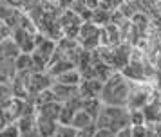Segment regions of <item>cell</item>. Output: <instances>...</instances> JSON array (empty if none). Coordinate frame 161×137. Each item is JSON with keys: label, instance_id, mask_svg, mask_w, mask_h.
Listing matches in <instances>:
<instances>
[{"label": "cell", "instance_id": "7a4b0ae2", "mask_svg": "<svg viewBox=\"0 0 161 137\" xmlns=\"http://www.w3.org/2000/svg\"><path fill=\"white\" fill-rule=\"evenodd\" d=\"M130 126V108L121 105H102V110L96 117V128H109L119 132Z\"/></svg>", "mask_w": 161, "mask_h": 137}, {"label": "cell", "instance_id": "4fadbf2b", "mask_svg": "<svg viewBox=\"0 0 161 137\" xmlns=\"http://www.w3.org/2000/svg\"><path fill=\"white\" fill-rule=\"evenodd\" d=\"M116 137H132L130 126H129V128H123V130H119V132L116 134Z\"/></svg>", "mask_w": 161, "mask_h": 137}, {"label": "cell", "instance_id": "5b68a950", "mask_svg": "<svg viewBox=\"0 0 161 137\" xmlns=\"http://www.w3.org/2000/svg\"><path fill=\"white\" fill-rule=\"evenodd\" d=\"M103 88V83L100 79H85L80 83V94L81 97H100Z\"/></svg>", "mask_w": 161, "mask_h": 137}, {"label": "cell", "instance_id": "6da1fadb", "mask_svg": "<svg viewBox=\"0 0 161 137\" xmlns=\"http://www.w3.org/2000/svg\"><path fill=\"white\" fill-rule=\"evenodd\" d=\"M132 94V85L130 81L125 78V74L121 72H114L110 74L107 81L103 83L100 99L105 105H121V107H129Z\"/></svg>", "mask_w": 161, "mask_h": 137}, {"label": "cell", "instance_id": "277c9868", "mask_svg": "<svg viewBox=\"0 0 161 137\" xmlns=\"http://www.w3.org/2000/svg\"><path fill=\"white\" fill-rule=\"evenodd\" d=\"M76 130H89V128H96V117L94 115H91L87 110H83V108H78L76 110V114H74L73 121H71Z\"/></svg>", "mask_w": 161, "mask_h": 137}, {"label": "cell", "instance_id": "52a82bcc", "mask_svg": "<svg viewBox=\"0 0 161 137\" xmlns=\"http://www.w3.org/2000/svg\"><path fill=\"white\" fill-rule=\"evenodd\" d=\"M54 81H58V83H64V85H73V87H80L81 83V74L78 69H69V71L62 72V74H58L56 78H54Z\"/></svg>", "mask_w": 161, "mask_h": 137}, {"label": "cell", "instance_id": "8992f818", "mask_svg": "<svg viewBox=\"0 0 161 137\" xmlns=\"http://www.w3.org/2000/svg\"><path fill=\"white\" fill-rule=\"evenodd\" d=\"M16 74H18V71H16L15 60H2L0 61V81L13 83Z\"/></svg>", "mask_w": 161, "mask_h": 137}, {"label": "cell", "instance_id": "30bf717a", "mask_svg": "<svg viewBox=\"0 0 161 137\" xmlns=\"http://www.w3.org/2000/svg\"><path fill=\"white\" fill-rule=\"evenodd\" d=\"M11 34H13L11 25H9L6 20H2V18H0V42H2V40H6V38H9Z\"/></svg>", "mask_w": 161, "mask_h": 137}, {"label": "cell", "instance_id": "3957f363", "mask_svg": "<svg viewBox=\"0 0 161 137\" xmlns=\"http://www.w3.org/2000/svg\"><path fill=\"white\" fill-rule=\"evenodd\" d=\"M100 36H102V29L96 25V22H83L80 27V33H78V38H81V43L83 47H96L100 45Z\"/></svg>", "mask_w": 161, "mask_h": 137}, {"label": "cell", "instance_id": "9c48e42d", "mask_svg": "<svg viewBox=\"0 0 161 137\" xmlns=\"http://www.w3.org/2000/svg\"><path fill=\"white\" fill-rule=\"evenodd\" d=\"M11 96H15V92H13V85H11V83H6V81H0V103L6 101V99H9Z\"/></svg>", "mask_w": 161, "mask_h": 137}, {"label": "cell", "instance_id": "7c38bea8", "mask_svg": "<svg viewBox=\"0 0 161 137\" xmlns=\"http://www.w3.org/2000/svg\"><path fill=\"white\" fill-rule=\"evenodd\" d=\"M96 128H89V130H78V135L76 137H92Z\"/></svg>", "mask_w": 161, "mask_h": 137}, {"label": "cell", "instance_id": "ba28073f", "mask_svg": "<svg viewBox=\"0 0 161 137\" xmlns=\"http://www.w3.org/2000/svg\"><path fill=\"white\" fill-rule=\"evenodd\" d=\"M76 135H78V130L74 128L73 124H62L60 123L53 137H76Z\"/></svg>", "mask_w": 161, "mask_h": 137}, {"label": "cell", "instance_id": "8fae6325", "mask_svg": "<svg viewBox=\"0 0 161 137\" xmlns=\"http://www.w3.org/2000/svg\"><path fill=\"white\" fill-rule=\"evenodd\" d=\"M116 134L118 132H112L109 128H96L92 137H116Z\"/></svg>", "mask_w": 161, "mask_h": 137}, {"label": "cell", "instance_id": "5bb4252c", "mask_svg": "<svg viewBox=\"0 0 161 137\" xmlns=\"http://www.w3.org/2000/svg\"><path fill=\"white\" fill-rule=\"evenodd\" d=\"M127 2H132V0H127Z\"/></svg>", "mask_w": 161, "mask_h": 137}]
</instances>
